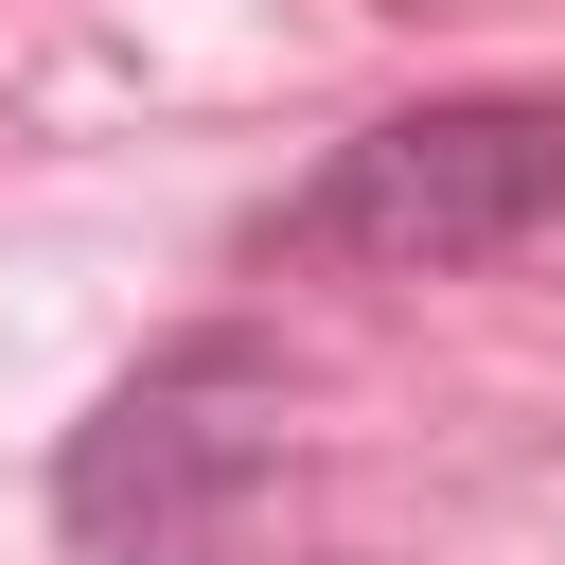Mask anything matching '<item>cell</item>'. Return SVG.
<instances>
[{"label":"cell","mask_w":565,"mask_h":565,"mask_svg":"<svg viewBox=\"0 0 565 565\" xmlns=\"http://www.w3.org/2000/svg\"><path fill=\"white\" fill-rule=\"evenodd\" d=\"M530 230H565V106H547V88H441V106L353 124V141L265 212V265L459 282V265H512Z\"/></svg>","instance_id":"1"},{"label":"cell","mask_w":565,"mask_h":565,"mask_svg":"<svg viewBox=\"0 0 565 565\" xmlns=\"http://www.w3.org/2000/svg\"><path fill=\"white\" fill-rule=\"evenodd\" d=\"M265 459H282V371H265V335H159V353L71 424L53 530H71V565H212V547L247 530Z\"/></svg>","instance_id":"2"}]
</instances>
